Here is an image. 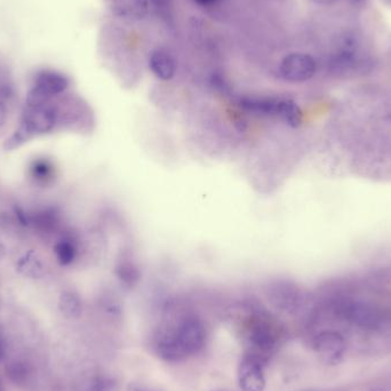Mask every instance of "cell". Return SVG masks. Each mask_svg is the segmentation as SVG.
<instances>
[{"instance_id": "6da1fadb", "label": "cell", "mask_w": 391, "mask_h": 391, "mask_svg": "<svg viewBox=\"0 0 391 391\" xmlns=\"http://www.w3.org/2000/svg\"><path fill=\"white\" fill-rule=\"evenodd\" d=\"M60 124L59 108L51 102L39 106H27L22 113L21 122L4 143L6 152H14L30 140L51 133Z\"/></svg>"}, {"instance_id": "7a4b0ae2", "label": "cell", "mask_w": 391, "mask_h": 391, "mask_svg": "<svg viewBox=\"0 0 391 391\" xmlns=\"http://www.w3.org/2000/svg\"><path fill=\"white\" fill-rule=\"evenodd\" d=\"M70 80L61 72L55 70H42L36 74L35 81L26 98L27 106H39L48 103L52 98L63 93L69 89Z\"/></svg>"}, {"instance_id": "3957f363", "label": "cell", "mask_w": 391, "mask_h": 391, "mask_svg": "<svg viewBox=\"0 0 391 391\" xmlns=\"http://www.w3.org/2000/svg\"><path fill=\"white\" fill-rule=\"evenodd\" d=\"M182 357L196 355L204 348L206 329L202 320L197 317H187L178 324L175 332L171 333Z\"/></svg>"}, {"instance_id": "277c9868", "label": "cell", "mask_w": 391, "mask_h": 391, "mask_svg": "<svg viewBox=\"0 0 391 391\" xmlns=\"http://www.w3.org/2000/svg\"><path fill=\"white\" fill-rule=\"evenodd\" d=\"M364 55L357 39L346 36L341 40L338 51L331 59L329 69L336 76H347L361 70L364 67Z\"/></svg>"}, {"instance_id": "5b68a950", "label": "cell", "mask_w": 391, "mask_h": 391, "mask_svg": "<svg viewBox=\"0 0 391 391\" xmlns=\"http://www.w3.org/2000/svg\"><path fill=\"white\" fill-rule=\"evenodd\" d=\"M317 72V63L309 54L290 53L282 60L279 72L283 79L290 83H305Z\"/></svg>"}, {"instance_id": "8992f818", "label": "cell", "mask_w": 391, "mask_h": 391, "mask_svg": "<svg viewBox=\"0 0 391 391\" xmlns=\"http://www.w3.org/2000/svg\"><path fill=\"white\" fill-rule=\"evenodd\" d=\"M238 383L243 391H264L266 388L264 366L255 356H246L238 366Z\"/></svg>"}, {"instance_id": "52a82bcc", "label": "cell", "mask_w": 391, "mask_h": 391, "mask_svg": "<svg viewBox=\"0 0 391 391\" xmlns=\"http://www.w3.org/2000/svg\"><path fill=\"white\" fill-rule=\"evenodd\" d=\"M15 270L24 278L35 280L44 278L46 275L45 262L42 256L33 249H28L15 260Z\"/></svg>"}, {"instance_id": "ba28073f", "label": "cell", "mask_w": 391, "mask_h": 391, "mask_svg": "<svg viewBox=\"0 0 391 391\" xmlns=\"http://www.w3.org/2000/svg\"><path fill=\"white\" fill-rule=\"evenodd\" d=\"M314 347L320 356L332 362L341 357L346 349V342L338 333L323 332L314 339Z\"/></svg>"}, {"instance_id": "9c48e42d", "label": "cell", "mask_w": 391, "mask_h": 391, "mask_svg": "<svg viewBox=\"0 0 391 391\" xmlns=\"http://www.w3.org/2000/svg\"><path fill=\"white\" fill-rule=\"evenodd\" d=\"M113 14L128 21H141L148 15L149 0H113Z\"/></svg>"}, {"instance_id": "30bf717a", "label": "cell", "mask_w": 391, "mask_h": 391, "mask_svg": "<svg viewBox=\"0 0 391 391\" xmlns=\"http://www.w3.org/2000/svg\"><path fill=\"white\" fill-rule=\"evenodd\" d=\"M28 174L31 181L39 187H47L57 178V169L53 162L45 157L35 158L30 163Z\"/></svg>"}, {"instance_id": "8fae6325", "label": "cell", "mask_w": 391, "mask_h": 391, "mask_svg": "<svg viewBox=\"0 0 391 391\" xmlns=\"http://www.w3.org/2000/svg\"><path fill=\"white\" fill-rule=\"evenodd\" d=\"M149 68L160 80L172 79L176 72V63L171 54L163 50L152 52L149 57Z\"/></svg>"}, {"instance_id": "7c38bea8", "label": "cell", "mask_w": 391, "mask_h": 391, "mask_svg": "<svg viewBox=\"0 0 391 391\" xmlns=\"http://www.w3.org/2000/svg\"><path fill=\"white\" fill-rule=\"evenodd\" d=\"M282 98H244L240 100V107L249 113L260 116L278 117L279 106Z\"/></svg>"}, {"instance_id": "4fadbf2b", "label": "cell", "mask_w": 391, "mask_h": 391, "mask_svg": "<svg viewBox=\"0 0 391 391\" xmlns=\"http://www.w3.org/2000/svg\"><path fill=\"white\" fill-rule=\"evenodd\" d=\"M59 213L54 208H42L30 214V225L42 234H51L59 227Z\"/></svg>"}, {"instance_id": "5bb4252c", "label": "cell", "mask_w": 391, "mask_h": 391, "mask_svg": "<svg viewBox=\"0 0 391 391\" xmlns=\"http://www.w3.org/2000/svg\"><path fill=\"white\" fill-rule=\"evenodd\" d=\"M60 312L68 319H77L83 314V301L74 290H64L57 301Z\"/></svg>"}, {"instance_id": "9a60e30c", "label": "cell", "mask_w": 391, "mask_h": 391, "mask_svg": "<svg viewBox=\"0 0 391 391\" xmlns=\"http://www.w3.org/2000/svg\"><path fill=\"white\" fill-rule=\"evenodd\" d=\"M54 254L57 264L62 267H68L74 264L78 255V247L76 240L72 236H63L54 245Z\"/></svg>"}, {"instance_id": "2e32d148", "label": "cell", "mask_w": 391, "mask_h": 391, "mask_svg": "<svg viewBox=\"0 0 391 391\" xmlns=\"http://www.w3.org/2000/svg\"><path fill=\"white\" fill-rule=\"evenodd\" d=\"M249 341L253 347L264 353V351H270L275 347L276 336L269 326L264 323H258L251 329Z\"/></svg>"}, {"instance_id": "e0dca14e", "label": "cell", "mask_w": 391, "mask_h": 391, "mask_svg": "<svg viewBox=\"0 0 391 391\" xmlns=\"http://www.w3.org/2000/svg\"><path fill=\"white\" fill-rule=\"evenodd\" d=\"M278 117L290 128H299L302 124L303 115L297 102L290 98H282L279 106Z\"/></svg>"}, {"instance_id": "ac0fdd59", "label": "cell", "mask_w": 391, "mask_h": 391, "mask_svg": "<svg viewBox=\"0 0 391 391\" xmlns=\"http://www.w3.org/2000/svg\"><path fill=\"white\" fill-rule=\"evenodd\" d=\"M117 278L120 280L122 284L128 288H133L140 280V270L137 264L130 261H122L117 264L116 267Z\"/></svg>"}, {"instance_id": "d6986e66", "label": "cell", "mask_w": 391, "mask_h": 391, "mask_svg": "<svg viewBox=\"0 0 391 391\" xmlns=\"http://www.w3.org/2000/svg\"><path fill=\"white\" fill-rule=\"evenodd\" d=\"M344 312L350 320H353L359 325H370L374 322L373 312L363 305H350Z\"/></svg>"}, {"instance_id": "ffe728a7", "label": "cell", "mask_w": 391, "mask_h": 391, "mask_svg": "<svg viewBox=\"0 0 391 391\" xmlns=\"http://www.w3.org/2000/svg\"><path fill=\"white\" fill-rule=\"evenodd\" d=\"M158 15L167 22L172 18V0H150Z\"/></svg>"}, {"instance_id": "44dd1931", "label": "cell", "mask_w": 391, "mask_h": 391, "mask_svg": "<svg viewBox=\"0 0 391 391\" xmlns=\"http://www.w3.org/2000/svg\"><path fill=\"white\" fill-rule=\"evenodd\" d=\"M13 212H14L15 220H16V222H18V225H22L24 228L30 227V214L28 213L27 210L21 208L20 205H14Z\"/></svg>"}, {"instance_id": "7402d4cb", "label": "cell", "mask_w": 391, "mask_h": 391, "mask_svg": "<svg viewBox=\"0 0 391 391\" xmlns=\"http://www.w3.org/2000/svg\"><path fill=\"white\" fill-rule=\"evenodd\" d=\"M7 117H8V110H7L6 103L0 100V128H3L6 125Z\"/></svg>"}, {"instance_id": "603a6c76", "label": "cell", "mask_w": 391, "mask_h": 391, "mask_svg": "<svg viewBox=\"0 0 391 391\" xmlns=\"http://www.w3.org/2000/svg\"><path fill=\"white\" fill-rule=\"evenodd\" d=\"M312 1L317 5H322V6H329V5L338 3L339 0H312Z\"/></svg>"}, {"instance_id": "cb8c5ba5", "label": "cell", "mask_w": 391, "mask_h": 391, "mask_svg": "<svg viewBox=\"0 0 391 391\" xmlns=\"http://www.w3.org/2000/svg\"><path fill=\"white\" fill-rule=\"evenodd\" d=\"M6 246H5V244L0 240V264L3 262L4 259H5V256H6Z\"/></svg>"}, {"instance_id": "d4e9b609", "label": "cell", "mask_w": 391, "mask_h": 391, "mask_svg": "<svg viewBox=\"0 0 391 391\" xmlns=\"http://www.w3.org/2000/svg\"><path fill=\"white\" fill-rule=\"evenodd\" d=\"M193 1L198 4V5H202V6H208V5H212L217 0H193Z\"/></svg>"}, {"instance_id": "484cf974", "label": "cell", "mask_w": 391, "mask_h": 391, "mask_svg": "<svg viewBox=\"0 0 391 391\" xmlns=\"http://www.w3.org/2000/svg\"><path fill=\"white\" fill-rule=\"evenodd\" d=\"M365 0H349L350 4H353L355 6H358V5H362L364 3Z\"/></svg>"}, {"instance_id": "4316f807", "label": "cell", "mask_w": 391, "mask_h": 391, "mask_svg": "<svg viewBox=\"0 0 391 391\" xmlns=\"http://www.w3.org/2000/svg\"><path fill=\"white\" fill-rule=\"evenodd\" d=\"M4 357V347L3 344H1V340H0V361L3 359Z\"/></svg>"}, {"instance_id": "83f0119b", "label": "cell", "mask_w": 391, "mask_h": 391, "mask_svg": "<svg viewBox=\"0 0 391 391\" xmlns=\"http://www.w3.org/2000/svg\"><path fill=\"white\" fill-rule=\"evenodd\" d=\"M385 1H388V3L391 5V0H385Z\"/></svg>"}]
</instances>
